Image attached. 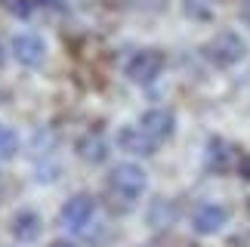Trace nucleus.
Segmentation results:
<instances>
[{"instance_id":"nucleus-18","label":"nucleus","mask_w":250,"mask_h":247,"mask_svg":"<svg viewBox=\"0 0 250 247\" xmlns=\"http://www.w3.org/2000/svg\"><path fill=\"white\" fill-rule=\"evenodd\" d=\"M50 247H74V244H71V241H53Z\"/></svg>"},{"instance_id":"nucleus-17","label":"nucleus","mask_w":250,"mask_h":247,"mask_svg":"<svg viewBox=\"0 0 250 247\" xmlns=\"http://www.w3.org/2000/svg\"><path fill=\"white\" fill-rule=\"evenodd\" d=\"M238 16H241V22L250 28V0H244V3H241V9H238Z\"/></svg>"},{"instance_id":"nucleus-16","label":"nucleus","mask_w":250,"mask_h":247,"mask_svg":"<svg viewBox=\"0 0 250 247\" xmlns=\"http://www.w3.org/2000/svg\"><path fill=\"white\" fill-rule=\"evenodd\" d=\"M238 173H241V179H250V155H241V161H238Z\"/></svg>"},{"instance_id":"nucleus-8","label":"nucleus","mask_w":250,"mask_h":247,"mask_svg":"<svg viewBox=\"0 0 250 247\" xmlns=\"http://www.w3.org/2000/svg\"><path fill=\"white\" fill-rule=\"evenodd\" d=\"M114 142H118V148L124 151V155H133V158H151L158 151V142L148 139L146 133L139 130V124H136V127H133V124L121 127L118 136H114Z\"/></svg>"},{"instance_id":"nucleus-13","label":"nucleus","mask_w":250,"mask_h":247,"mask_svg":"<svg viewBox=\"0 0 250 247\" xmlns=\"http://www.w3.org/2000/svg\"><path fill=\"white\" fill-rule=\"evenodd\" d=\"M19 133L13 127H6V124H0V158H13L19 151Z\"/></svg>"},{"instance_id":"nucleus-3","label":"nucleus","mask_w":250,"mask_h":247,"mask_svg":"<svg viewBox=\"0 0 250 247\" xmlns=\"http://www.w3.org/2000/svg\"><path fill=\"white\" fill-rule=\"evenodd\" d=\"M164 65H167L164 53L146 46V50H136L127 59V65H124V78H127L130 83H136V87H148V83H155L161 78Z\"/></svg>"},{"instance_id":"nucleus-4","label":"nucleus","mask_w":250,"mask_h":247,"mask_svg":"<svg viewBox=\"0 0 250 247\" xmlns=\"http://www.w3.org/2000/svg\"><path fill=\"white\" fill-rule=\"evenodd\" d=\"M62 226L68 232L74 235H83L90 226L96 223V198L93 195H86V192H78V195H71L68 201L62 204Z\"/></svg>"},{"instance_id":"nucleus-5","label":"nucleus","mask_w":250,"mask_h":247,"mask_svg":"<svg viewBox=\"0 0 250 247\" xmlns=\"http://www.w3.org/2000/svg\"><path fill=\"white\" fill-rule=\"evenodd\" d=\"M9 53L19 65L25 68H41L46 62V41L34 31H19L13 41H9Z\"/></svg>"},{"instance_id":"nucleus-10","label":"nucleus","mask_w":250,"mask_h":247,"mask_svg":"<svg viewBox=\"0 0 250 247\" xmlns=\"http://www.w3.org/2000/svg\"><path fill=\"white\" fill-rule=\"evenodd\" d=\"M9 232H13L16 241L22 244H34L41 238V213L31 210V207H25V210H19L13 216V226H9Z\"/></svg>"},{"instance_id":"nucleus-11","label":"nucleus","mask_w":250,"mask_h":247,"mask_svg":"<svg viewBox=\"0 0 250 247\" xmlns=\"http://www.w3.org/2000/svg\"><path fill=\"white\" fill-rule=\"evenodd\" d=\"M78 155L86 164H102V161H108V142L99 133H83L78 139Z\"/></svg>"},{"instance_id":"nucleus-12","label":"nucleus","mask_w":250,"mask_h":247,"mask_svg":"<svg viewBox=\"0 0 250 247\" xmlns=\"http://www.w3.org/2000/svg\"><path fill=\"white\" fill-rule=\"evenodd\" d=\"M173 220H176V207H173V201H167V198H158V201L148 207V226L151 229H167V226H173Z\"/></svg>"},{"instance_id":"nucleus-19","label":"nucleus","mask_w":250,"mask_h":247,"mask_svg":"<svg viewBox=\"0 0 250 247\" xmlns=\"http://www.w3.org/2000/svg\"><path fill=\"white\" fill-rule=\"evenodd\" d=\"M6 62V50H3V43H0V65Z\"/></svg>"},{"instance_id":"nucleus-9","label":"nucleus","mask_w":250,"mask_h":247,"mask_svg":"<svg viewBox=\"0 0 250 247\" xmlns=\"http://www.w3.org/2000/svg\"><path fill=\"white\" fill-rule=\"evenodd\" d=\"M232 164H235L232 145H229L223 136L207 139V148H204V167H207V173H229Z\"/></svg>"},{"instance_id":"nucleus-2","label":"nucleus","mask_w":250,"mask_h":247,"mask_svg":"<svg viewBox=\"0 0 250 247\" xmlns=\"http://www.w3.org/2000/svg\"><path fill=\"white\" fill-rule=\"evenodd\" d=\"M244 56H247V43L238 31H216L204 43V59L216 68H235L238 62H244Z\"/></svg>"},{"instance_id":"nucleus-14","label":"nucleus","mask_w":250,"mask_h":247,"mask_svg":"<svg viewBox=\"0 0 250 247\" xmlns=\"http://www.w3.org/2000/svg\"><path fill=\"white\" fill-rule=\"evenodd\" d=\"M3 6H6L16 19H22V22L34 19V13L41 9V6H37V0H3Z\"/></svg>"},{"instance_id":"nucleus-15","label":"nucleus","mask_w":250,"mask_h":247,"mask_svg":"<svg viewBox=\"0 0 250 247\" xmlns=\"http://www.w3.org/2000/svg\"><path fill=\"white\" fill-rule=\"evenodd\" d=\"M37 6L50 9V13H59V16L68 13V0H37Z\"/></svg>"},{"instance_id":"nucleus-6","label":"nucleus","mask_w":250,"mask_h":247,"mask_svg":"<svg viewBox=\"0 0 250 247\" xmlns=\"http://www.w3.org/2000/svg\"><path fill=\"white\" fill-rule=\"evenodd\" d=\"M139 130L161 145V142H167L173 133H176V115H173L170 108H161V105L158 108H148L146 115L139 118Z\"/></svg>"},{"instance_id":"nucleus-7","label":"nucleus","mask_w":250,"mask_h":247,"mask_svg":"<svg viewBox=\"0 0 250 247\" xmlns=\"http://www.w3.org/2000/svg\"><path fill=\"white\" fill-rule=\"evenodd\" d=\"M226 226H229V207L226 204L207 201V204L195 207V213H191V229L198 235H216V232H223Z\"/></svg>"},{"instance_id":"nucleus-1","label":"nucleus","mask_w":250,"mask_h":247,"mask_svg":"<svg viewBox=\"0 0 250 247\" xmlns=\"http://www.w3.org/2000/svg\"><path fill=\"white\" fill-rule=\"evenodd\" d=\"M148 188V173L142 170L136 161H124V164H114L105 176V192H108L114 201H121L124 207L136 204Z\"/></svg>"}]
</instances>
